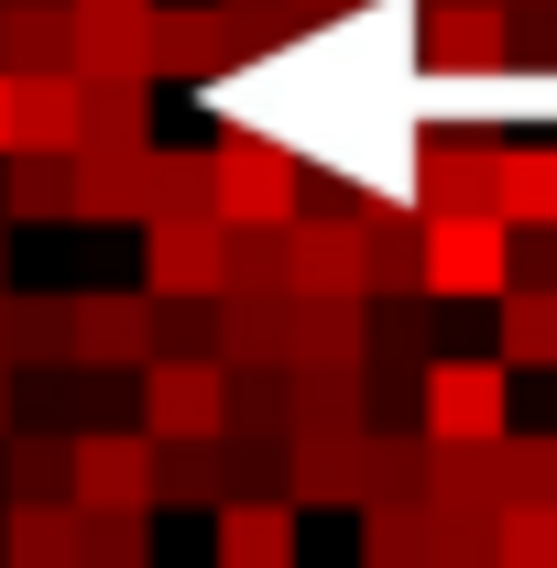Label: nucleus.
Instances as JSON below:
<instances>
[{
    "instance_id": "6",
    "label": "nucleus",
    "mask_w": 557,
    "mask_h": 568,
    "mask_svg": "<svg viewBox=\"0 0 557 568\" xmlns=\"http://www.w3.org/2000/svg\"><path fill=\"white\" fill-rule=\"evenodd\" d=\"M230 426V372L198 351H153L142 361V437L175 448V437H219Z\"/></svg>"
},
{
    "instance_id": "28",
    "label": "nucleus",
    "mask_w": 557,
    "mask_h": 568,
    "mask_svg": "<svg viewBox=\"0 0 557 568\" xmlns=\"http://www.w3.org/2000/svg\"><path fill=\"white\" fill-rule=\"evenodd\" d=\"M209 153H153V219H209Z\"/></svg>"
},
{
    "instance_id": "21",
    "label": "nucleus",
    "mask_w": 557,
    "mask_h": 568,
    "mask_svg": "<svg viewBox=\"0 0 557 568\" xmlns=\"http://www.w3.org/2000/svg\"><path fill=\"white\" fill-rule=\"evenodd\" d=\"M0 568H77V503H11L0 514Z\"/></svg>"
},
{
    "instance_id": "31",
    "label": "nucleus",
    "mask_w": 557,
    "mask_h": 568,
    "mask_svg": "<svg viewBox=\"0 0 557 568\" xmlns=\"http://www.w3.org/2000/svg\"><path fill=\"white\" fill-rule=\"evenodd\" d=\"M0 295H11V219H0Z\"/></svg>"
},
{
    "instance_id": "4",
    "label": "nucleus",
    "mask_w": 557,
    "mask_h": 568,
    "mask_svg": "<svg viewBox=\"0 0 557 568\" xmlns=\"http://www.w3.org/2000/svg\"><path fill=\"white\" fill-rule=\"evenodd\" d=\"M503 153H514V142H492V132H416V153H405V197H416V219L492 209V197H503Z\"/></svg>"
},
{
    "instance_id": "26",
    "label": "nucleus",
    "mask_w": 557,
    "mask_h": 568,
    "mask_svg": "<svg viewBox=\"0 0 557 568\" xmlns=\"http://www.w3.org/2000/svg\"><path fill=\"white\" fill-rule=\"evenodd\" d=\"M492 568H557V503H503Z\"/></svg>"
},
{
    "instance_id": "33",
    "label": "nucleus",
    "mask_w": 557,
    "mask_h": 568,
    "mask_svg": "<svg viewBox=\"0 0 557 568\" xmlns=\"http://www.w3.org/2000/svg\"><path fill=\"white\" fill-rule=\"evenodd\" d=\"M0 153H11V77H0Z\"/></svg>"
},
{
    "instance_id": "2",
    "label": "nucleus",
    "mask_w": 557,
    "mask_h": 568,
    "mask_svg": "<svg viewBox=\"0 0 557 568\" xmlns=\"http://www.w3.org/2000/svg\"><path fill=\"white\" fill-rule=\"evenodd\" d=\"M209 197H219L230 230H284V219H295V142L230 121V132L209 142Z\"/></svg>"
},
{
    "instance_id": "15",
    "label": "nucleus",
    "mask_w": 557,
    "mask_h": 568,
    "mask_svg": "<svg viewBox=\"0 0 557 568\" xmlns=\"http://www.w3.org/2000/svg\"><path fill=\"white\" fill-rule=\"evenodd\" d=\"M88 142V88L77 77H11V153H77Z\"/></svg>"
},
{
    "instance_id": "8",
    "label": "nucleus",
    "mask_w": 557,
    "mask_h": 568,
    "mask_svg": "<svg viewBox=\"0 0 557 568\" xmlns=\"http://www.w3.org/2000/svg\"><path fill=\"white\" fill-rule=\"evenodd\" d=\"M153 470H164V448L142 426H88L77 470H67V503H153Z\"/></svg>"
},
{
    "instance_id": "10",
    "label": "nucleus",
    "mask_w": 557,
    "mask_h": 568,
    "mask_svg": "<svg viewBox=\"0 0 557 568\" xmlns=\"http://www.w3.org/2000/svg\"><path fill=\"white\" fill-rule=\"evenodd\" d=\"M416 44H426V67L437 77H492L503 67V44H514V11L503 0H426V22H416Z\"/></svg>"
},
{
    "instance_id": "18",
    "label": "nucleus",
    "mask_w": 557,
    "mask_h": 568,
    "mask_svg": "<svg viewBox=\"0 0 557 568\" xmlns=\"http://www.w3.org/2000/svg\"><path fill=\"white\" fill-rule=\"evenodd\" d=\"M0 219H77V153H0Z\"/></svg>"
},
{
    "instance_id": "16",
    "label": "nucleus",
    "mask_w": 557,
    "mask_h": 568,
    "mask_svg": "<svg viewBox=\"0 0 557 568\" xmlns=\"http://www.w3.org/2000/svg\"><path fill=\"white\" fill-rule=\"evenodd\" d=\"M77 77H153V11H77Z\"/></svg>"
},
{
    "instance_id": "5",
    "label": "nucleus",
    "mask_w": 557,
    "mask_h": 568,
    "mask_svg": "<svg viewBox=\"0 0 557 568\" xmlns=\"http://www.w3.org/2000/svg\"><path fill=\"white\" fill-rule=\"evenodd\" d=\"M230 219H142V295H186V306H219L230 295Z\"/></svg>"
},
{
    "instance_id": "20",
    "label": "nucleus",
    "mask_w": 557,
    "mask_h": 568,
    "mask_svg": "<svg viewBox=\"0 0 557 568\" xmlns=\"http://www.w3.org/2000/svg\"><path fill=\"white\" fill-rule=\"evenodd\" d=\"M77 568H153V503H77Z\"/></svg>"
},
{
    "instance_id": "19",
    "label": "nucleus",
    "mask_w": 557,
    "mask_h": 568,
    "mask_svg": "<svg viewBox=\"0 0 557 568\" xmlns=\"http://www.w3.org/2000/svg\"><path fill=\"white\" fill-rule=\"evenodd\" d=\"M219 568H295V503H219Z\"/></svg>"
},
{
    "instance_id": "29",
    "label": "nucleus",
    "mask_w": 557,
    "mask_h": 568,
    "mask_svg": "<svg viewBox=\"0 0 557 568\" xmlns=\"http://www.w3.org/2000/svg\"><path fill=\"white\" fill-rule=\"evenodd\" d=\"M209 493H219V437H175L153 470V503H209Z\"/></svg>"
},
{
    "instance_id": "11",
    "label": "nucleus",
    "mask_w": 557,
    "mask_h": 568,
    "mask_svg": "<svg viewBox=\"0 0 557 568\" xmlns=\"http://www.w3.org/2000/svg\"><path fill=\"white\" fill-rule=\"evenodd\" d=\"M77 219H153V142H77Z\"/></svg>"
},
{
    "instance_id": "35",
    "label": "nucleus",
    "mask_w": 557,
    "mask_h": 568,
    "mask_svg": "<svg viewBox=\"0 0 557 568\" xmlns=\"http://www.w3.org/2000/svg\"><path fill=\"white\" fill-rule=\"evenodd\" d=\"M284 11H350V0H284Z\"/></svg>"
},
{
    "instance_id": "23",
    "label": "nucleus",
    "mask_w": 557,
    "mask_h": 568,
    "mask_svg": "<svg viewBox=\"0 0 557 568\" xmlns=\"http://www.w3.org/2000/svg\"><path fill=\"white\" fill-rule=\"evenodd\" d=\"M0 361L11 372L67 361V295H0Z\"/></svg>"
},
{
    "instance_id": "14",
    "label": "nucleus",
    "mask_w": 557,
    "mask_h": 568,
    "mask_svg": "<svg viewBox=\"0 0 557 568\" xmlns=\"http://www.w3.org/2000/svg\"><path fill=\"white\" fill-rule=\"evenodd\" d=\"M350 230H361V295H416V263H426L416 197H383V209H361Z\"/></svg>"
},
{
    "instance_id": "12",
    "label": "nucleus",
    "mask_w": 557,
    "mask_h": 568,
    "mask_svg": "<svg viewBox=\"0 0 557 568\" xmlns=\"http://www.w3.org/2000/svg\"><path fill=\"white\" fill-rule=\"evenodd\" d=\"M230 55H241V33H230V11H219V0H186V11H164V0H153V77H198V88H209Z\"/></svg>"
},
{
    "instance_id": "7",
    "label": "nucleus",
    "mask_w": 557,
    "mask_h": 568,
    "mask_svg": "<svg viewBox=\"0 0 557 568\" xmlns=\"http://www.w3.org/2000/svg\"><path fill=\"white\" fill-rule=\"evenodd\" d=\"M164 351L153 295H67V361L77 372H142Z\"/></svg>"
},
{
    "instance_id": "3",
    "label": "nucleus",
    "mask_w": 557,
    "mask_h": 568,
    "mask_svg": "<svg viewBox=\"0 0 557 568\" xmlns=\"http://www.w3.org/2000/svg\"><path fill=\"white\" fill-rule=\"evenodd\" d=\"M426 448H492L514 437V361H426Z\"/></svg>"
},
{
    "instance_id": "24",
    "label": "nucleus",
    "mask_w": 557,
    "mask_h": 568,
    "mask_svg": "<svg viewBox=\"0 0 557 568\" xmlns=\"http://www.w3.org/2000/svg\"><path fill=\"white\" fill-rule=\"evenodd\" d=\"M503 361L514 372H557V284H514L503 295Z\"/></svg>"
},
{
    "instance_id": "13",
    "label": "nucleus",
    "mask_w": 557,
    "mask_h": 568,
    "mask_svg": "<svg viewBox=\"0 0 557 568\" xmlns=\"http://www.w3.org/2000/svg\"><path fill=\"white\" fill-rule=\"evenodd\" d=\"M0 77H77V11L67 0H0Z\"/></svg>"
},
{
    "instance_id": "30",
    "label": "nucleus",
    "mask_w": 557,
    "mask_h": 568,
    "mask_svg": "<svg viewBox=\"0 0 557 568\" xmlns=\"http://www.w3.org/2000/svg\"><path fill=\"white\" fill-rule=\"evenodd\" d=\"M503 493L514 503H557V437H503Z\"/></svg>"
},
{
    "instance_id": "1",
    "label": "nucleus",
    "mask_w": 557,
    "mask_h": 568,
    "mask_svg": "<svg viewBox=\"0 0 557 568\" xmlns=\"http://www.w3.org/2000/svg\"><path fill=\"white\" fill-rule=\"evenodd\" d=\"M525 284V230L503 209H459V219H426V263H416V295H482V306H503Z\"/></svg>"
},
{
    "instance_id": "32",
    "label": "nucleus",
    "mask_w": 557,
    "mask_h": 568,
    "mask_svg": "<svg viewBox=\"0 0 557 568\" xmlns=\"http://www.w3.org/2000/svg\"><path fill=\"white\" fill-rule=\"evenodd\" d=\"M0 437H11V361H0Z\"/></svg>"
},
{
    "instance_id": "17",
    "label": "nucleus",
    "mask_w": 557,
    "mask_h": 568,
    "mask_svg": "<svg viewBox=\"0 0 557 568\" xmlns=\"http://www.w3.org/2000/svg\"><path fill=\"white\" fill-rule=\"evenodd\" d=\"M361 568H437V503H361Z\"/></svg>"
},
{
    "instance_id": "22",
    "label": "nucleus",
    "mask_w": 557,
    "mask_h": 568,
    "mask_svg": "<svg viewBox=\"0 0 557 568\" xmlns=\"http://www.w3.org/2000/svg\"><path fill=\"white\" fill-rule=\"evenodd\" d=\"M67 470H77V437H33V426L0 437V493L11 503H67Z\"/></svg>"
},
{
    "instance_id": "9",
    "label": "nucleus",
    "mask_w": 557,
    "mask_h": 568,
    "mask_svg": "<svg viewBox=\"0 0 557 568\" xmlns=\"http://www.w3.org/2000/svg\"><path fill=\"white\" fill-rule=\"evenodd\" d=\"M274 252H284V295H361V230L350 219L295 209L274 230Z\"/></svg>"
},
{
    "instance_id": "34",
    "label": "nucleus",
    "mask_w": 557,
    "mask_h": 568,
    "mask_svg": "<svg viewBox=\"0 0 557 568\" xmlns=\"http://www.w3.org/2000/svg\"><path fill=\"white\" fill-rule=\"evenodd\" d=\"M77 11H153V0H77Z\"/></svg>"
},
{
    "instance_id": "25",
    "label": "nucleus",
    "mask_w": 557,
    "mask_h": 568,
    "mask_svg": "<svg viewBox=\"0 0 557 568\" xmlns=\"http://www.w3.org/2000/svg\"><path fill=\"white\" fill-rule=\"evenodd\" d=\"M492 209L514 219V230H557V142L503 153V197H492Z\"/></svg>"
},
{
    "instance_id": "27",
    "label": "nucleus",
    "mask_w": 557,
    "mask_h": 568,
    "mask_svg": "<svg viewBox=\"0 0 557 568\" xmlns=\"http://www.w3.org/2000/svg\"><path fill=\"white\" fill-rule=\"evenodd\" d=\"M77 88H88V142H142L153 77H77Z\"/></svg>"
}]
</instances>
